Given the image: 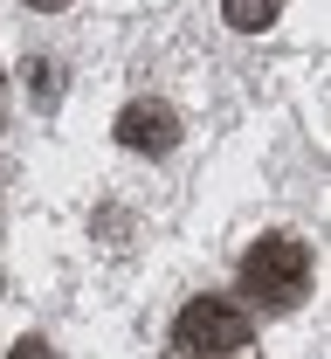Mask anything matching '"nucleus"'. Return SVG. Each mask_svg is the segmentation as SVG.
Masks as SVG:
<instances>
[{
  "label": "nucleus",
  "instance_id": "8",
  "mask_svg": "<svg viewBox=\"0 0 331 359\" xmlns=\"http://www.w3.org/2000/svg\"><path fill=\"white\" fill-rule=\"evenodd\" d=\"M214 359H248V346H235V353H214Z\"/></svg>",
  "mask_w": 331,
  "mask_h": 359
},
{
  "label": "nucleus",
  "instance_id": "4",
  "mask_svg": "<svg viewBox=\"0 0 331 359\" xmlns=\"http://www.w3.org/2000/svg\"><path fill=\"white\" fill-rule=\"evenodd\" d=\"M221 14H228V28H241V35H262L283 14V0H221Z\"/></svg>",
  "mask_w": 331,
  "mask_h": 359
},
{
  "label": "nucleus",
  "instance_id": "2",
  "mask_svg": "<svg viewBox=\"0 0 331 359\" xmlns=\"http://www.w3.org/2000/svg\"><path fill=\"white\" fill-rule=\"evenodd\" d=\"M248 311L241 304H228V297H193L187 311H180V325H173V359H214V353H235V346H248Z\"/></svg>",
  "mask_w": 331,
  "mask_h": 359
},
{
  "label": "nucleus",
  "instance_id": "1",
  "mask_svg": "<svg viewBox=\"0 0 331 359\" xmlns=\"http://www.w3.org/2000/svg\"><path fill=\"white\" fill-rule=\"evenodd\" d=\"M304 290H311V249L297 235H262L241 256V297H255L269 311H290V304H304Z\"/></svg>",
  "mask_w": 331,
  "mask_h": 359
},
{
  "label": "nucleus",
  "instance_id": "3",
  "mask_svg": "<svg viewBox=\"0 0 331 359\" xmlns=\"http://www.w3.org/2000/svg\"><path fill=\"white\" fill-rule=\"evenodd\" d=\"M118 145L125 152H173L180 145V118H173V104H152V97H139V104H125V118H118Z\"/></svg>",
  "mask_w": 331,
  "mask_h": 359
},
{
  "label": "nucleus",
  "instance_id": "6",
  "mask_svg": "<svg viewBox=\"0 0 331 359\" xmlns=\"http://www.w3.org/2000/svg\"><path fill=\"white\" fill-rule=\"evenodd\" d=\"M14 359H55V346H48V339H21V346H14Z\"/></svg>",
  "mask_w": 331,
  "mask_h": 359
},
{
  "label": "nucleus",
  "instance_id": "7",
  "mask_svg": "<svg viewBox=\"0 0 331 359\" xmlns=\"http://www.w3.org/2000/svg\"><path fill=\"white\" fill-rule=\"evenodd\" d=\"M28 7H42V14H62V7H69V0H28Z\"/></svg>",
  "mask_w": 331,
  "mask_h": 359
},
{
  "label": "nucleus",
  "instance_id": "5",
  "mask_svg": "<svg viewBox=\"0 0 331 359\" xmlns=\"http://www.w3.org/2000/svg\"><path fill=\"white\" fill-rule=\"evenodd\" d=\"M28 90H35V104H55V62H28Z\"/></svg>",
  "mask_w": 331,
  "mask_h": 359
}]
</instances>
